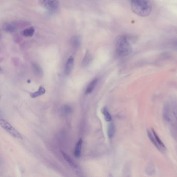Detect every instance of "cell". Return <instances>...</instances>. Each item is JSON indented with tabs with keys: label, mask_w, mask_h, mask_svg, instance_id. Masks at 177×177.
I'll list each match as a JSON object with an SVG mask.
<instances>
[{
	"label": "cell",
	"mask_w": 177,
	"mask_h": 177,
	"mask_svg": "<svg viewBox=\"0 0 177 177\" xmlns=\"http://www.w3.org/2000/svg\"><path fill=\"white\" fill-rule=\"evenodd\" d=\"M61 153L64 160L68 162V163L69 164L70 166H71L75 172H80V168L78 166V164L72 160V158H70L69 155L66 154V153H65L64 152H62Z\"/></svg>",
	"instance_id": "cell-5"
},
{
	"label": "cell",
	"mask_w": 177,
	"mask_h": 177,
	"mask_svg": "<svg viewBox=\"0 0 177 177\" xmlns=\"http://www.w3.org/2000/svg\"><path fill=\"white\" fill-rule=\"evenodd\" d=\"M39 3L50 11H56L59 6V0H39Z\"/></svg>",
	"instance_id": "cell-4"
},
{
	"label": "cell",
	"mask_w": 177,
	"mask_h": 177,
	"mask_svg": "<svg viewBox=\"0 0 177 177\" xmlns=\"http://www.w3.org/2000/svg\"><path fill=\"white\" fill-rule=\"evenodd\" d=\"M147 134H148V136L149 137V138L150 139L151 141L152 142L155 147L157 148V149L160 150V151H162L163 150L161 148V147H160V145L158 144V142L156 141V139H155L154 136V135L152 131H150V130H148L147 131Z\"/></svg>",
	"instance_id": "cell-10"
},
{
	"label": "cell",
	"mask_w": 177,
	"mask_h": 177,
	"mask_svg": "<svg viewBox=\"0 0 177 177\" xmlns=\"http://www.w3.org/2000/svg\"><path fill=\"white\" fill-rule=\"evenodd\" d=\"M61 113L62 114H64V115H69L70 114H71L73 112V109H72L71 106L68 105H64L62 107L61 109Z\"/></svg>",
	"instance_id": "cell-12"
},
{
	"label": "cell",
	"mask_w": 177,
	"mask_h": 177,
	"mask_svg": "<svg viewBox=\"0 0 177 177\" xmlns=\"http://www.w3.org/2000/svg\"><path fill=\"white\" fill-rule=\"evenodd\" d=\"M35 32V29L33 27H30V28H27L23 31L22 34L23 36L25 37H31L33 36V34Z\"/></svg>",
	"instance_id": "cell-15"
},
{
	"label": "cell",
	"mask_w": 177,
	"mask_h": 177,
	"mask_svg": "<svg viewBox=\"0 0 177 177\" xmlns=\"http://www.w3.org/2000/svg\"><path fill=\"white\" fill-rule=\"evenodd\" d=\"M81 43V39L78 36H75L72 37L71 39V45L73 48L78 49L80 46Z\"/></svg>",
	"instance_id": "cell-8"
},
{
	"label": "cell",
	"mask_w": 177,
	"mask_h": 177,
	"mask_svg": "<svg viewBox=\"0 0 177 177\" xmlns=\"http://www.w3.org/2000/svg\"><path fill=\"white\" fill-rule=\"evenodd\" d=\"M152 131L153 133V135L154 136V137H155V139H156V141L158 142V144L160 145V147H161L163 150L165 149H166V147H165V144H164L163 142L161 140V139L160 138V137L158 136V134L155 132V130L152 129Z\"/></svg>",
	"instance_id": "cell-17"
},
{
	"label": "cell",
	"mask_w": 177,
	"mask_h": 177,
	"mask_svg": "<svg viewBox=\"0 0 177 177\" xmlns=\"http://www.w3.org/2000/svg\"><path fill=\"white\" fill-rule=\"evenodd\" d=\"M32 66H33V70L36 74L38 75L41 76L42 73H43V72H42L41 68L39 66V64H36V63H33V64H32Z\"/></svg>",
	"instance_id": "cell-19"
},
{
	"label": "cell",
	"mask_w": 177,
	"mask_h": 177,
	"mask_svg": "<svg viewBox=\"0 0 177 177\" xmlns=\"http://www.w3.org/2000/svg\"><path fill=\"white\" fill-rule=\"evenodd\" d=\"M82 143H83V140H82V139L80 138L76 144V146L75 147V149L74 150L73 154L76 158H80L81 153H82Z\"/></svg>",
	"instance_id": "cell-7"
},
{
	"label": "cell",
	"mask_w": 177,
	"mask_h": 177,
	"mask_svg": "<svg viewBox=\"0 0 177 177\" xmlns=\"http://www.w3.org/2000/svg\"><path fill=\"white\" fill-rule=\"evenodd\" d=\"M98 82V79L95 78L89 84V85L87 86V87L86 88V91H85V94H90L93 91H94L96 86H97Z\"/></svg>",
	"instance_id": "cell-9"
},
{
	"label": "cell",
	"mask_w": 177,
	"mask_h": 177,
	"mask_svg": "<svg viewBox=\"0 0 177 177\" xmlns=\"http://www.w3.org/2000/svg\"><path fill=\"white\" fill-rule=\"evenodd\" d=\"M1 127L6 130L11 136L15 138L19 139H22V136L19 132L15 128L12 126L8 122L4 119H1Z\"/></svg>",
	"instance_id": "cell-3"
},
{
	"label": "cell",
	"mask_w": 177,
	"mask_h": 177,
	"mask_svg": "<svg viewBox=\"0 0 177 177\" xmlns=\"http://www.w3.org/2000/svg\"><path fill=\"white\" fill-rule=\"evenodd\" d=\"M45 93V89L43 86H41L39 87L38 91L30 93V96L32 98H36V97H39L41 95L44 94Z\"/></svg>",
	"instance_id": "cell-11"
},
{
	"label": "cell",
	"mask_w": 177,
	"mask_h": 177,
	"mask_svg": "<svg viewBox=\"0 0 177 177\" xmlns=\"http://www.w3.org/2000/svg\"><path fill=\"white\" fill-rule=\"evenodd\" d=\"M74 57L72 56H70L69 58L67 60L64 68V73L66 75H69L72 72L74 66Z\"/></svg>",
	"instance_id": "cell-6"
},
{
	"label": "cell",
	"mask_w": 177,
	"mask_h": 177,
	"mask_svg": "<svg viewBox=\"0 0 177 177\" xmlns=\"http://www.w3.org/2000/svg\"><path fill=\"white\" fill-rule=\"evenodd\" d=\"M132 52V47L129 39L126 36H120L116 41V54L119 57H125Z\"/></svg>",
	"instance_id": "cell-2"
},
{
	"label": "cell",
	"mask_w": 177,
	"mask_h": 177,
	"mask_svg": "<svg viewBox=\"0 0 177 177\" xmlns=\"http://www.w3.org/2000/svg\"><path fill=\"white\" fill-rule=\"evenodd\" d=\"M4 30L8 33H13L16 31V27L11 23H5L3 25Z\"/></svg>",
	"instance_id": "cell-14"
},
{
	"label": "cell",
	"mask_w": 177,
	"mask_h": 177,
	"mask_svg": "<svg viewBox=\"0 0 177 177\" xmlns=\"http://www.w3.org/2000/svg\"><path fill=\"white\" fill-rule=\"evenodd\" d=\"M91 60V54L89 51H87L86 54L85 55V56L84 57L83 60V64L85 66H86L89 64Z\"/></svg>",
	"instance_id": "cell-18"
},
{
	"label": "cell",
	"mask_w": 177,
	"mask_h": 177,
	"mask_svg": "<svg viewBox=\"0 0 177 177\" xmlns=\"http://www.w3.org/2000/svg\"><path fill=\"white\" fill-rule=\"evenodd\" d=\"M102 112L103 114V116H104L105 121L107 122H111L112 120V116L108 111V108L107 107H104L102 109Z\"/></svg>",
	"instance_id": "cell-16"
},
{
	"label": "cell",
	"mask_w": 177,
	"mask_h": 177,
	"mask_svg": "<svg viewBox=\"0 0 177 177\" xmlns=\"http://www.w3.org/2000/svg\"><path fill=\"white\" fill-rule=\"evenodd\" d=\"M115 133V127L113 123H110L108 128V135L109 138L110 139H112Z\"/></svg>",
	"instance_id": "cell-13"
},
{
	"label": "cell",
	"mask_w": 177,
	"mask_h": 177,
	"mask_svg": "<svg viewBox=\"0 0 177 177\" xmlns=\"http://www.w3.org/2000/svg\"><path fill=\"white\" fill-rule=\"evenodd\" d=\"M132 11L141 17L149 15L152 11L151 4L148 0H130Z\"/></svg>",
	"instance_id": "cell-1"
}]
</instances>
